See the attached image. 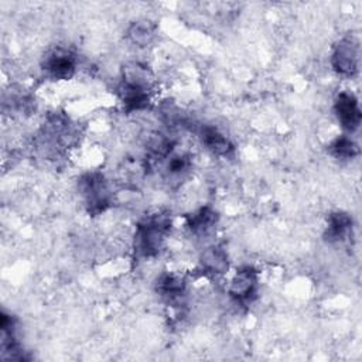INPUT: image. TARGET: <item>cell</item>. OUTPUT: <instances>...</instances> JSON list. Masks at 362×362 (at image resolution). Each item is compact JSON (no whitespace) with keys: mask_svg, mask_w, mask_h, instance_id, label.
<instances>
[{"mask_svg":"<svg viewBox=\"0 0 362 362\" xmlns=\"http://www.w3.org/2000/svg\"><path fill=\"white\" fill-rule=\"evenodd\" d=\"M171 228V216L165 211H158L143 218L134 232L133 250L137 259H151L163 249L165 236Z\"/></svg>","mask_w":362,"mask_h":362,"instance_id":"cell-1","label":"cell"},{"mask_svg":"<svg viewBox=\"0 0 362 362\" xmlns=\"http://www.w3.org/2000/svg\"><path fill=\"white\" fill-rule=\"evenodd\" d=\"M116 92L126 112L147 109L151 100V79L147 66L140 64L127 65Z\"/></svg>","mask_w":362,"mask_h":362,"instance_id":"cell-2","label":"cell"},{"mask_svg":"<svg viewBox=\"0 0 362 362\" xmlns=\"http://www.w3.org/2000/svg\"><path fill=\"white\" fill-rule=\"evenodd\" d=\"M78 189L89 215L96 216L105 212L113 201V192L105 175L98 171L83 174L78 181Z\"/></svg>","mask_w":362,"mask_h":362,"instance_id":"cell-3","label":"cell"},{"mask_svg":"<svg viewBox=\"0 0 362 362\" xmlns=\"http://www.w3.org/2000/svg\"><path fill=\"white\" fill-rule=\"evenodd\" d=\"M41 69L54 81L69 79L76 71V55L65 47H55L44 55Z\"/></svg>","mask_w":362,"mask_h":362,"instance_id":"cell-4","label":"cell"},{"mask_svg":"<svg viewBox=\"0 0 362 362\" xmlns=\"http://www.w3.org/2000/svg\"><path fill=\"white\" fill-rule=\"evenodd\" d=\"M359 45L354 37L341 38L332 49L331 65L332 69L345 78H351L358 72Z\"/></svg>","mask_w":362,"mask_h":362,"instance_id":"cell-5","label":"cell"},{"mask_svg":"<svg viewBox=\"0 0 362 362\" xmlns=\"http://www.w3.org/2000/svg\"><path fill=\"white\" fill-rule=\"evenodd\" d=\"M257 288H259L257 272L252 266H243L235 273L230 281L229 294L236 304L249 305L257 297Z\"/></svg>","mask_w":362,"mask_h":362,"instance_id":"cell-6","label":"cell"},{"mask_svg":"<svg viewBox=\"0 0 362 362\" xmlns=\"http://www.w3.org/2000/svg\"><path fill=\"white\" fill-rule=\"evenodd\" d=\"M334 112L345 132L354 133L359 129L362 113L359 109L358 99L354 93L345 90L339 92L334 100Z\"/></svg>","mask_w":362,"mask_h":362,"instance_id":"cell-7","label":"cell"},{"mask_svg":"<svg viewBox=\"0 0 362 362\" xmlns=\"http://www.w3.org/2000/svg\"><path fill=\"white\" fill-rule=\"evenodd\" d=\"M157 294L171 305H180L185 296V281L173 273H163L156 281Z\"/></svg>","mask_w":362,"mask_h":362,"instance_id":"cell-8","label":"cell"},{"mask_svg":"<svg viewBox=\"0 0 362 362\" xmlns=\"http://www.w3.org/2000/svg\"><path fill=\"white\" fill-rule=\"evenodd\" d=\"M198 137L201 143L216 156L229 157L235 150L232 141L221 130L211 124H201L198 129Z\"/></svg>","mask_w":362,"mask_h":362,"instance_id":"cell-9","label":"cell"},{"mask_svg":"<svg viewBox=\"0 0 362 362\" xmlns=\"http://www.w3.org/2000/svg\"><path fill=\"white\" fill-rule=\"evenodd\" d=\"M354 222L345 212H332L328 216V223L324 232V239L328 243H342L352 236Z\"/></svg>","mask_w":362,"mask_h":362,"instance_id":"cell-10","label":"cell"},{"mask_svg":"<svg viewBox=\"0 0 362 362\" xmlns=\"http://www.w3.org/2000/svg\"><path fill=\"white\" fill-rule=\"evenodd\" d=\"M218 214L211 206H202L187 216V228L195 236H206L216 225Z\"/></svg>","mask_w":362,"mask_h":362,"instance_id":"cell-11","label":"cell"},{"mask_svg":"<svg viewBox=\"0 0 362 362\" xmlns=\"http://www.w3.org/2000/svg\"><path fill=\"white\" fill-rule=\"evenodd\" d=\"M164 178L168 182H182L191 170V160L187 154L173 151L164 161Z\"/></svg>","mask_w":362,"mask_h":362,"instance_id":"cell-12","label":"cell"},{"mask_svg":"<svg viewBox=\"0 0 362 362\" xmlns=\"http://www.w3.org/2000/svg\"><path fill=\"white\" fill-rule=\"evenodd\" d=\"M201 269L208 274H223L228 270L226 250L219 245L206 247L201 255Z\"/></svg>","mask_w":362,"mask_h":362,"instance_id":"cell-13","label":"cell"},{"mask_svg":"<svg viewBox=\"0 0 362 362\" xmlns=\"http://www.w3.org/2000/svg\"><path fill=\"white\" fill-rule=\"evenodd\" d=\"M328 153L338 160H352L358 156L359 147L351 137L342 134L329 143Z\"/></svg>","mask_w":362,"mask_h":362,"instance_id":"cell-14","label":"cell"},{"mask_svg":"<svg viewBox=\"0 0 362 362\" xmlns=\"http://www.w3.org/2000/svg\"><path fill=\"white\" fill-rule=\"evenodd\" d=\"M154 33L156 27L150 24V21H137L130 25L127 35L134 44L144 47L151 42V40L154 38Z\"/></svg>","mask_w":362,"mask_h":362,"instance_id":"cell-15","label":"cell"}]
</instances>
